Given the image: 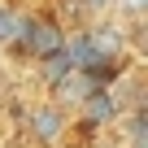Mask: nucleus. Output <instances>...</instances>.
Returning <instances> with one entry per match:
<instances>
[{"label": "nucleus", "mask_w": 148, "mask_h": 148, "mask_svg": "<svg viewBox=\"0 0 148 148\" xmlns=\"http://www.w3.org/2000/svg\"><path fill=\"white\" fill-rule=\"evenodd\" d=\"M13 44H22L31 57H48V52L65 48V35H61V26L52 18H22V31H18Z\"/></svg>", "instance_id": "obj_1"}, {"label": "nucleus", "mask_w": 148, "mask_h": 148, "mask_svg": "<svg viewBox=\"0 0 148 148\" xmlns=\"http://www.w3.org/2000/svg\"><path fill=\"white\" fill-rule=\"evenodd\" d=\"M26 126H31V139L39 144V148H52V144H61V135H65V109L61 105H52V100H44V105H35L31 109V118H26Z\"/></svg>", "instance_id": "obj_2"}, {"label": "nucleus", "mask_w": 148, "mask_h": 148, "mask_svg": "<svg viewBox=\"0 0 148 148\" xmlns=\"http://www.w3.org/2000/svg\"><path fill=\"white\" fill-rule=\"evenodd\" d=\"M96 83H100V79H92L87 70H65L57 83H48V92H52V105H61V109H79Z\"/></svg>", "instance_id": "obj_3"}, {"label": "nucleus", "mask_w": 148, "mask_h": 148, "mask_svg": "<svg viewBox=\"0 0 148 148\" xmlns=\"http://www.w3.org/2000/svg\"><path fill=\"white\" fill-rule=\"evenodd\" d=\"M79 109H83L96 126H105V122H118V118H122V100H118V92H109V87H100V83L87 92V100H83Z\"/></svg>", "instance_id": "obj_4"}, {"label": "nucleus", "mask_w": 148, "mask_h": 148, "mask_svg": "<svg viewBox=\"0 0 148 148\" xmlns=\"http://www.w3.org/2000/svg\"><path fill=\"white\" fill-rule=\"evenodd\" d=\"M87 39H92V44H96V52H100V57H109V61H118V52H122V44H126L118 26H92V31H87Z\"/></svg>", "instance_id": "obj_5"}, {"label": "nucleus", "mask_w": 148, "mask_h": 148, "mask_svg": "<svg viewBox=\"0 0 148 148\" xmlns=\"http://www.w3.org/2000/svg\"><path fill=\"white\" fill-rule=\"evenodd\" d=\"M65 70H74V61H70V52H65V48H57V52L39 57V74H44V83H57Z\"/></svg>", "instance_id": "obj_6"}, {"label": "nucleus", "mask_w": 148, "mask_h": 148, "mask_svg": "<svg viewBox=\"0 0 148 148\" xmlns=\"http://www.w3.org/2000/svg\"><path fill=\"white\" fill-rule=\"evenodd\" d=\"M18 31H22V18H18L13 9L0 5V44H13V39H18Z\"/></svg>", "instance_id": "obj_7"}, {"label": "nucleus", "mask_w": 148, "mask_h": 148, "mask_svg": "<svg viewBox=\"0 0 148 148\" xmlns=\"http://www.w3.org/2000/svg\"><path fill=\"white\" fill-rule=\"evenodd\" d=\"M109 9H113V13H122V18H131V22H139V18H144V9H148V0H109Z\"/></svg>", "instance_id": "obj_8"}, {"label": "nucleus", "mask_w": 148, "mask_h": 148, "mask_svg": "<svg viewBox=\"0 0 148 148\" xmlns=\"http://www.w3.org/2000/svg\"><path fill=\"white\" fill-rule=\"evenodd\" d=\"M83 9H92V13H105V9H109V0H83Z\"/></svg>", "instance_id": "obj_9"}, {"label": "nucleus", "mask_w": 148, "mask_h": 148, "mask_svg": "<svg viewBox=\"0 0 148 148\" xmlns=\"http://www.w3.org/2000/svg\"><path fill=\"white\" fill-rule=\"evenodd\" d=\"M131 148H148V135H135V139H131Z\"/></svg>", "instance_id": "obj_10"}]
</instances>
